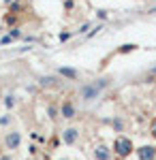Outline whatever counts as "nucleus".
Returning <instances> with one entry per match:
<instances>
[{
    "label": "nucleus",
    "mask_w": 156,
    "mask_h": 160,
    "mask_svg": "<svg viewBox=\"0 0 156 160\" xmlns=\"http://www.w3.org/2000/svg\"><path fill=\"white\" fill-rule=\"evenodd\" d=\"M69 38H71V34H69V32H62V34H60V41H62V43H64V41H69Z\"/></svg>",
    "instance_id": "nucleus-15"
},
{
    "label": "nucleus",
    "mask_w": 156,
    "mask_h": 160,
    "mask_svg": "<svg viewBox=\"0 0 156 160\" xmlns=\"http://www.w3.org/2000/svg\"><path fill=\"white\" fill-rule=\"evenodd\" d=\"M60 115L64 118V120H73V118L77 115V109H75V102H73V100L66 98L60 105Z\"/></svg>",
    "instance_id": "nucleus-6"
},
{
    "label": "nucleus",
    "mask_w": 156,
    "mask_h": 160,
    "mask_svg": "<svg viewBox=\"0 0 156 160\" xmlns=\"http://www.w3.org/2000/svg\"><path fill=\"white\" fill-rule=\"evenodd\" d=\"M58 73L64 75V77H69V79H77V77H79V73H77L75 68H58Z\"/></svg>",
    "instance_id": "nucleus-8"
},
{
    "label": "nucleus",
    "mask_w": 156,
    "mask_h": 160,
    "mask_svg": "<svg viewBox=\"0 0 156 160\" xmlns=\"http://www.w3.org/2000/svg\"><path fill=\"white\" fill-rule=\"evenodd\" d=\"M0 160H15V158H13L11 154H2V156H0Z\"/></svg>",
    "instance_id": "nucleus-17"
},
{
    "label": "nucleus",
    "mask_w": 156,
    "mask_h": 160,
    "mask_svg": "<svg viewBox=\"0 0 156 160\" xmlns=\"http://www.w3.org/2000/svg\"><path fill=\"white\" fill-rule=\"evenodd\" d=\"M77 139H79V130H77V128H66V130L62 132V141H64L66 145H75Z\"/></svg>",
    "instance_id": "nucleus-7"
},
{
    "label": "nucleus",
    "mask_w": 156,
    "mask_h": 160,
    "mask_svg": "<svg viewBox=\"0 0 156 160\" xmlns=\"http://www.w3.org/2000/svg\"><path fill=\"white\" fill-rule=\"evenodd\" d=\"M92 156H94V160H111L113 152H111L105 143H96L94 149H92Z\"/></svg>",
    "instance_id": "nucleus-4"
},
{
    "label": "nucleus",
    "mask_w": 156,
    "mask_h": 160,
    "mask_svg": "<svg viewBox=\"0 0 156 160\" xmlns=\"http://www.w3.org/2000/svg\"><path fill=\"white\" fill-rule=\"evenodd\" d=\"M111 152H113V156H116L118 160H124V158H128L133 152H135V143H133L128 137L118 135L116 141H113V145H111Z\"/></svg>",
    "instance_id": "nucleus-1"
},
{
    "label": "nucleus",
    "mask_w": 156,
    "mask_h": 160,
    "mask_svg": "<svg viewBox=\"0 0 156 160\" xmlns=\"http://www.w3.org/2000/svg\"><path fill=\"white\" fill-rule=\"evenodd\" d=\"M4 105H7V107L11 109L13 105H15V98H13V96H4Z\"/></svg>",
    "instance_id": "nucleus-12"
},
{
    "label": "nucleus",
    "mask_w": 156,
    "mask_h": 160,
    "mask_svg": "<svg viewBox=\"0 0 156 160\" xmlns=\"http://www.w3.org/2000/svg\"><path fill=\"white\" fill-rule=\"evenodd\" d=\"M47 115H49V118H51V120H56V118L60 115V111L56 109L54 105H49V107H47Z\"/></svg>",
    "instance_id": "nucleus-10"
},
{
    "label": "nucleus",
    "mask_w": 156,
    "mask_h": 160,
    "mask_svg": "<svg viewBox=\"0 0 156 160\" xmlns=\"http://www.w3.org/2000/svg\"><path fill=\"white\" fill-rule=\"evenodd\" d=\"M107 86H109V79H98V81H94V83H86V86L81 88V92H79V96H81V100L90 102V100L98 98V94H101Z\"/></svg>",
    "instance_id": "nucleus-2"
},
{
    "label": "nucleus",
    "mask_w": 156,
    "mask_h": 160,
    "mask_svg": "<svg viewBox=\"0 0 156 160\" xmlns=\"http://www.w3.org/2000/svg\"><path fill=\"white\" fill-rule=\"evenodd\" d=\"M139 160H156V145H141L135 149Z\"/></svg>",
    "instance_id": "nucleus-5"
},
{
    "label": "nucleus",
    "mask_w": 156,
    "mask_h": 160,
    "mask_svg": "<svg viewBox=\"0 0 156 160\" xmlns=\"http://www.w3.org/2000/svg\"><path fill=\"white\" fill-rule=\"evenodd\" d=\"M150 135L152 139H156V118H152V122H150Z\"/></svg>",
    "instance_id": "nucleus-11"
},
{
    "label": "nucleus",
    "mask_w": 156,
    "mask_h": 160,
    "mask_svg": "<svg viewBox=\"0 0 156 160\" xmlns=\"http://www.w3.org/2000/svg\"><path fill=\"white\" fill-rule=\"evenodd\" d=\"M19 145H22V132L9 130L4 135V148L9 149V152H15V149H19Z\"/></svg>",
    "instance_id": "nucleus-3"
},
{
    "label": "nucleus",
    "mask_w": 156,
    "mask_h": 160,
    "mask_svg": "<svg viewBox=\"0 0 156 160\" xmlns=\"http://www.w3.org/2000/svg\"><path fill=\"white\" fill-rule=\"evenodd\" d=\"M9 37H11V38H19V37H22V32H19V30H11Z\"/></svg>",
    "instance_id": "nucleus-13"
},
{
    "label": "nucleus",
    "mask_w": 156,
    "mask_h": 160,
    "mask_svg": "<svg viewBox=\"0 0 156 160\" xmlns=\"http://www.w3.org/2000/svg\"><path fill=\"white\" fill-rule=\"evenodd\" d=\"M60 160H69V158H60Z\"/></svg>",
    "instance_id": "nucleus-18"
},
{
    "label": "nucleus",
    "mask_w": 156,
    "mask_h": 160,
    "mask_svg": "<svg viewBox=\"0 0 156 160\" xmlns=\"http://www.w3.org/2000/svg\"><path fill=\"white\" fill-rule=\"evenodd\" d=\"M113 126H116L118 130H122V128H124V124H122V120H116V122H113Z\"/></svg>",
    "instance_id": "nucleus-16"
},
{
    "label": "nucleus",
    "mask_w": 156,
    "mask_h": 160,
    "mask_svg": "<svg viewBox=\"0 0 156 160\" xmlns=\"http://www.w3.org/2000/svg\"><path fill=\"white\" fill-rule=\"evenodd\" d=\"M9 122H11V118H9V115H4V118H0V124H2V126H7Z\"/></svg>",
    "instance_id": "nucleus-14"
},
{
    "label": "nucleus",
    "mask_w": 156,
    "mask_h": 160,
    "mask_svg": "<svg viewBox=\"0 0 156 160\" xmlns=\"http://www.w3.org/2000/svg\"><path fill=\"white\" fill-rule=\"evenodd\" d=\"M135 49H137V45L128 43V45H122L120 49H118V53H128V51H135Z\"/></svg>",
    "instance_id": "nucleus-9"
}]
</instances>
